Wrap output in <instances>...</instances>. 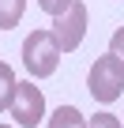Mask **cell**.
Here are the masks:
<instances>
[{"mask_svg":"<svg viewBox=\"0 0 124 128\" xmlns=\"http://www.w3.org/2000/svg\"><path fill=\"white\" fill-rule=\"evenodd\" d=\"M87 128H124V124H120V117H113L109 109H102V113H94L87 120Z\"/></svg>","mask_w":124,"mask_h":128,"instance_id":"ba28073f","label":"cell"},{"mask_svg":"<svg viewBox=\"0 0 124 128\" xmlns=\"http://www.w3.org/2000/svg\"><path fill=\"white\" fill-rule=\"evenodd\" d=\"M0 128H11V124H0Z\"/></svg>","mask_w":124,"mask_h":128,"instance_id":"8fae6325","label":"cell"},{"mask_svg":"<svg viewBox=\"0 0 124 128\" xmlns=\"http://www.w3.org/2000/svg\"><path fill=\"white\" fill-rule=\"evenodd\" d=\"M68 4H72V0H38V8L45 12V15H60V12H68Z\"/></svg>","mask_w":124,"mask_h":128,"instance_id":"9c48e42d","label":"cell"},{"mask_svg":"<svg viewBox=\"0 0 124 128\" xmlns=\"http://www.w3.org/2000/svg\"><path fill=\"white\" fill-rule=\"evenodd\" d=\"M53 38L64 53H75L83 45V38H87V4L83 0H72L68 12H60L53 19Z\"/></svg>","mask_w":124,"mask_h":128,"instance_id":"3957f363","label":"cell"},{"mask_svg":"<svg viewBox=\"0 0 124 128\" xmlns=\"http://www.w3.org/2000/svg\"><path fill=\"white\" fill-rule=\"evenodd\" d=\"M49 128H87V117L75 106H56L49 113Z\"/></svg>","mask_w":124,"mask_h":128,"instance_id":"5b68a950","label":"cell"},{"mask_svg":"<svg viewBox=\"0 0 124 128\" xmlns=\"http://www.w3.org/2000/svg\"><path fill=\"white\" fill-rule=\"evenodd\" d=\"M109 53L124 60V26H117V30H113V38H109Z\"/></svg>","mask_w":124,"mask_h":128,"instance_id":"30bf717a","label":"cell"},{"mask_svg":"<svg viewBox=\"0 0 124 128\" xmlns=\"http://www.w3.org/2000/svg\"><path fill=\"white\" fill-rule=\"evenodd\" d=\"M87 90H90V98H94V102H102V106L117 102V98L124 94V60H120V56H113V53L98 56V60L90 64Z\"/></svg>","mask_w":124,"mask_h":128,"instance_id":"7a4b0ae2","label":"cell"},{"mask_svg":"<svg viewBox=\"0 0 124 128\" xmlns=\"http://www.w3.org/2000/svg\"><path fill=\"white\" fill-rule=\"evenodd\" d=\"M26 12V0H0V30H15Z\"/></svg>","mask_w":124,"mask_h":128,"instance_id":"52a82bcc","label":"cell"},{"mask_svg":"<svg viewBox=\"0 0 124 128\" xmlns=\"http://www.w3.org/2000/svg\"><path fill=\"white\" fill-rule=\"evenodd\" d=\"M15 87H19V79H15V72H11V64H8V60H0V113L11 106Z\"/></svg>","mask_w":124,"mask_h":128,"instance_id":"8992f818","label":"cell"},{"mask_svg":"<svg viewBox=\"0 0 124 128\" xmlns=\"http://www.w3.org/2000/svg\"><path fill=\"white\" fill-rule=\"evenodd\" d=\"M8 113L15 117L19 128H38V124L45 120V94H41V87H34V79L19 83V87H15V98H11V106H8Z\"/></svg>","mask_w":124,"mask_h":128,"instance_id":"277c9868","label":"cell"},{"mask_svg":"<svg viewBox=\"0 0 124 128\" xmlns=\"http://www.w3.org/2000/svg\"><path fill=\"white\" fill-rule=\"evenodd\" d=\"M60 56H64V49L56 45L53 30H30L23 38V68L30 72V79H49Z\"/></svg>","mask_w":124,"mask_h":128,"instance_id":"6da1fadb","label":"cell"}]
</instances>
